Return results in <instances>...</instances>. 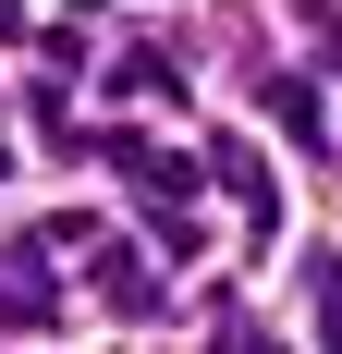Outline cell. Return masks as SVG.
<instances>
[{
    "label": "cell",
    "mask_w": 342,
    "mask_h": 354,
    "mask_svg": "<svg viewBox=\"0 0 342 354\" xmlns=\"http://www.w3.org/2000/svg\"><path fill=\"white\" fill-rule=\"evenodd\" d=\"M208 183H220V196H233L257 232L281 220V196H269V159H257V147H208Z\"/></svg>",
    "instance_id": "obj_1"
},
{
    "label": "cell",
    "mask_w": 342,
    "mask_h": 354,
    "mask_svg": "<svg viewBox=\"0 0 342 354\" xmlns=\"http://www.w3.org/2000/svg\"><path fill=\"white\" fill-rule=\"evenodd\" d=\"M98 281H110V306H123V318H159V281H147V269H135V257H110V269H98Z\"/></svg>",
    "instance_id": "obj_2"
},
{
    "label": "cell",
    "mask_w": 342,
    "mask_h": 354,
    "mask_svg": "<svg viewBox=\"0 0 342 354\" xmlns=\"http://www.w3.org/2000/svg\"><path fill=\"white\" fill-rule=\"evenodd\" d=\"M318 330H330V342H342V281H318Z\"/></svg>",
    "instance_id": "obj_3"
},
{
    "label": "cell",
    "mask_w": 342,
    "mask_h": 354,
    "mask_svg": "<svg viewBox=\"0 0 342 354\" xmlns=\"http://www.w3.org/2000/svg\"><path fill=\"white\" fill-rule=\"evenodd\" d=\"M0 171H12V135H0Z\"/></svg>",
    "instance_id": "obj_4"
}]
</instances>
